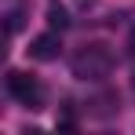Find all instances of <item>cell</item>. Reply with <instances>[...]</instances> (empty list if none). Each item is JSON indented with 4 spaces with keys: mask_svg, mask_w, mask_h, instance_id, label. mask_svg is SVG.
Instances as JSON below:
<instances>
[{
    "mask_svg": "<svg viewBox=\"0 0 135 135\" xmlns=\"http://www.w3.org/2000/svg\"><path fill=\"white\" fill-rule=\"evenodd\" d=\"M117 66V51L106 40H88L69 55V73L77 80H106Z\"/></svg>",
    "mask_w": 135,
    "mask_h": 135,
    "instance_id": "cell-1",
    "label": "cell"
},
{
    "mask_svg": "<svg viewBox=\"0 0 135 135\" xmlns=\"http://www.w3.org/2000/svg\"><path fill=\"white\" fill-rule=\"evenodd\" d=\"M69 22H73V18H69V11L59 4V0H51V4H47V26L62 33V29H69Z\"/></svg>",
    "mask_w": 135,
    "mask_h": 135,
    "instance_id": "cell-5",
    "label": "cell"
},
{
    "mask_svg": "<svg viewBox=\"0 0 135 135\" xmlns=\"http://www.w3.org/2000/svg\"><path fill=\"white\" fill-rule=\"evenodd\" d=\"M132 95H135V73H132Z\"/></svg>",
    "mask_w": 135,
    "mask_h": 135,
    "instance_id": "cell-8",
    "label": "cell"
},
{
    "mask_svg": "<svg viewBox=\"0 0 135 135\" xmlns=\"http://www.w3.org/2000/svg\"><path fill=\"white\" fill-rule=\"evenodd\" d=\"M7 95L18 99L29 110H44V84L33 77V73H22V69H7Z\"/></svg>",
    "mask_w": 135,
    "mask_h": 135,
    "instance_id": "cell-2",
    "label": "cell"
},
{
    "mask_svg": "<svg viewBox=\"0 0 135 135\" xmlns=\"http://www.w3.org/2000/svg\"><path fill=\"white\" fill-rule=\"evenodd\" d=\"M62 55V37H59V29H47L40 37H33L29 40V59H37V62H55Z\"/></svg>",
    "mask_w": 135,
    "mask_h": 135,
    "instance_id": "cell-3",
    "label": "cell"
},
{
    "mask_svg": "<svg viewBox=\"0 0 135 135\" xmlns=\"http://www.w3.org/2000/svg\"><path fill=\"white\" fill-rule=\"evenodd\" d=\"M128 51L135 55V26H132V33H128Z\"/></svg>",
    "mask_w": 135,
    "mask_h": 135,
    "instance_id": "cell-7",
    "label": "cell"
},
{
    "mask_svg": "<svg viewBox=\"0 0 135 135\" xmlns=\"http://www.w3.org/2000/svg\"><path fill=\"white\" fill-rule=\"evenodd\" d=\"M117 113H120V95L117 91H99L95 99H88V117H95V120H110Z\"/></svg>",
    "mask_w": 135,
    "mask_h": 135,
    "instance_id": "cell-4",
    "label": "cell"
},
{
    "mask_svg": "<svg viewBox=\"0 0 135 135\" xmlns=\"http://www.w3.org/2000/svg\"><path fill=\"white\" fill-rule=\"evenodd\" d=\"M22 22H26V11H22V7H11V11L4 15V29H7V37H15V33L22 29Z\"/></svg>",
    "mask_w": 135,
    "mask_h": 135,
    "instance_id": "cell-6",
    "label": "cell"
}]
</instances>
